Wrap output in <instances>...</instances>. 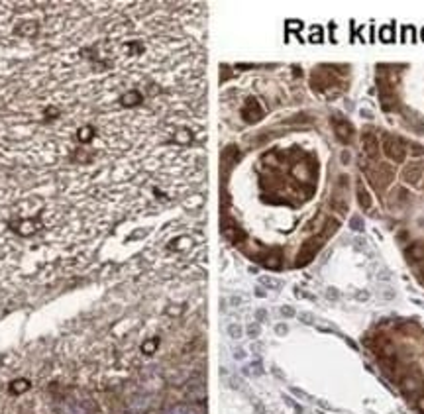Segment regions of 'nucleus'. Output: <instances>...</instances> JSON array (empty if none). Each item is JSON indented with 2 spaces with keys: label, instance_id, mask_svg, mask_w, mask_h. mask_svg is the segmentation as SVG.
<instances>
[{
  "label": "nucleus",
  "instance_id": "obj_7",
  "mask_svg": "<svg viewBox=\"0 0 424 414\" xmlns=\"http://www.w3.org/2000/svg\"><path fill=\"white\" fill-rule=\"evenodd\" d=\"M422 173H424V169H422L420 163H410V165H406V167L402 169V179H404V183H408V185H416V183L422 179Z\"/></svg>",
  "mask_w": 424,
  "mask_h": 414
},
{
  "label": "nucleus",
  "instance_id": "obj_8",
  "mask_svg": "<svg viewBox=\"0 0 424 414\" xmlns=\"http://www.w3.org/2000/svg\"><path fill=\"white\" fill-rule=\"evenodd\" d=\"M141 100H144V96H141V92H139L137 88H132V90H128V92H124V94L120 96V104H122L124 108H134V106H137Z\"/></svg>",
  "mask_w": 424,
  "mask_h": 414
},
{
  "label": "nucleus",
  "instance_id": "obj_4",
  "mask_svg": "<svg viewBox=\"0 0 424 414\" xmlns=\"http://www.w3.org/2000/svg\"><path fill=\"white\" fill-rule=\"evenodd\" d=\"M361 146H363V153H365L369 159H377V155H379V140H377V135H375L371 130L363 131V135H361Z\"/></svg>",
  "mask_w": 424,
  "mask_h": 414
},
{
  "label": "nucleus",
  "instance_id": "obj_10",
  "mask_svg": "<svg viewBox=\"0 0 424 414\" xmlns=\"http://www.w3.org/2000/svg\"><path fill=\"white\" fill-rule=\"evenodd\" d=\"M356 191H357V202H359V206H361L363 210H369V208H371V204H373V200H371V195L367 193V189L363 187V183H361V181H357V185H356Z\"/></svg>",
  "mask_w": 424,
  "mask_h": 414
},
{
  "label": "nucleus",
  "instance_id": "obj_11",
  "mask_svg": "<svg viewBox=\"0 0 424 414\" xmlns=\"http://www.w3.org/2000/svg\"><path fill=\"white\" fill-rule=\"evenodd\" d=\"M14 32L18 36H24V38H34L40 32V26H38V22H22Z\"/></svg>",
  "mask_w": 424,
  "mask_h": 414
},
{
  "label": "nucleus",
  "instance_id": "obj_12",
  "mask_svg": "<svg viewBox=\"0 0 424 414\" xmlns=\"http://www.w3.org/2000/svg\"><path fill=\"white\" fill-rule=\"evenodd\" d=\"M412 259H416V261H422L424 259V245L422 243H412L410 247H408V251H406Z\"/></svg>",
  "mask_w": 424,
  "mask_h": 414
},
{
  "label": "nucleus",
  "instance_id": "obj_13",
  "mask_svg": "<svg viewBox=\"0 0 424 414\" xmlns=\"http://www.w3.org/2000/svg\"><path fill=\"white\" fill-rule=\"evenodd\" d=\"M28 387H30V383H28L26 379H18V381H14V383L10 385V392H14V394H20V392H24Z\"/></svg>",
  "mask_w": 424,
  "mask_h": 414
},
{
  "label": "nucleus",
  "instance_id": "obj_2",
  "mask_svg": "<svg viewBox=\"0 0 424 414\" xmlns=\"http://www.w3.org/2000/svg\"><path fill=\"white\" fill-rule=\"evenodd\" d=\"M367 177L369 183L375 187V191H383L395 179V171L389 163H377L375 169H367Z\"/></svg>",
  "mask_w": 424,
  "mask_h": 414
},
{
  "label": "nucleus",
  "instance_id": "obj_1",
  "mask_svg": "<svg viewBox=\"0 0 424 414\" xmlns=\"http://www.w3.org/2000/svg\"><path fill=\"white\" fill-rule=\"evenodd\" d=\"M381 148H383V153H385L391 161H395V163H402L404 157H406L404 142L401 140L399 135L385 133V135H383V142H381Z\"/></svg>",
  "mask_w": 424,
  "mask_h": 414
},
{
  "label": "nucleus",
  "instance_id": "obj_9",
  "mask_svg": "<svg viewBox=\"0 0 424 414\" xmlns=\"http://www.w3.org/2000/svg\"><path fill=\"white\" fill-rule=\"evenodd\" d=\"M94 128L92 126H81L77 131H75V140L81 144V146H87V144H90L92 140H94Z\"/></svg>",
  "mask_w": 424,
  "mask_h": 414
},
{
  "label": "nucleus",
  "instance_id": "obj_14",
  "mask_svg": "<svg viewBox=\"0 0 424 414\" xmlns=\"http://www.w3.org/2000/svg\"><path fill=\"white\" fill-rule=\"evenodd\" d=\"M156 348H157V340H148L144 346H141V351H146V353H154V351H156Z\"/></svg>",
  "mask_w": 424,
  "mask_h": 414
},
{
  "label": "nucleus",
  "instance_id": "obj_6",
  "mask_svg": "<svg viewBox=\"0 0 424 414\" xmlns=\"http://www.w3.org/2000/svg\"><path fill=\"white\" fill-rule=\"evenodd\" d=\"M242 116H244L245 122H257V120H261V116H263L261 104L255 98H249L245 102V106L242 108Z\"/></svg>",
  "mask_w": 424,
  "mask_h": 414
},
{
  "label": "nucleus",
  "instance_id": "obj_3",
  "mask_svg": "<svg viewBox=\"0 0 424 414\" xmlns=\"http://www.w3.org/2000/svg\"><path fill=\"white\" fill-rule=\"evenodd\" d=\"M328 240V236L324 234V232H320L318 236H314V238H311V240H307L305 243H303V247L299 249V259H297V265L301 267V265H307L309 261H312V257L316 255V251L324 245V241Z\"/></svg>",
  "mask_w": 424,
  "mask_h": 414
},
{
  "label": "nucleus",
  "instance_id": "obj_5",
  "mask_svg": "<svg viewBox=\"0 0 424 414\" xmlns=\"http://www.w3.org/2000/svg\"><path fill=\"white\" fill-rule=\"evenodd\" d=\"M334 131H336V137L342 142V144H350L352 142V135H354V128L348 120L344 118H334Z\"/></svg>",
  "mask_w": 424,
  "mask_h": 414
}]
</instances>
